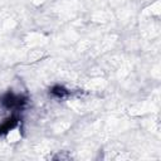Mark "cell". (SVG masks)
<instances>
[{
	"label": "cell",
	"instance_id": "1",
	"mask_svg": "<svg viewBox=\"0 0 161 161\" xmlns=\"http://www.w3.org/2000/svg\"><path fill=\"white\" fill-rule=\"evenodd\" d=\"M26 102L28 98L25 96L15 94L13 92H8L0 98V103L8 109H20L26 104Z\"/></svg>",
	"mask_w": 161,
	"mask_h": 161
},
{
	"label": "cell",
	"instance_id": "2",
	"mask_svg": "<svg viewBox=\"0 0 161 161\" xmlns=\"http://www.w3.org/2000/svg\"><path fill=\"white\" fill-rule=\"evenodd\" d=\"M19 122V118L13 116V117H9L8 119H5L1 125H0V135H5L8 133L10 130H13Z\"/></svg>",
	"mask_w": 161,
	"mask_h": 161
},
{
	"label": "cell",
	"instance_id": "3",
	"mask_svg": "<svg viewBox=\"0 0 161 161\" xmlns=\"http://www.w3.org/2000/svg\"><path fill=\"white\" fill-rule=\"evenodd\" d=\"M50 93H52L53 96L58 97V98H62V97H64V96L68 94V91H67L64 87H62V86H54V87L50 89Z\"/></svg>",
	"mask_w": 161,
	"mask_h": 161
}]
</instances>
